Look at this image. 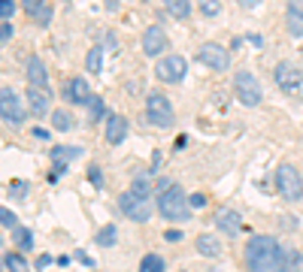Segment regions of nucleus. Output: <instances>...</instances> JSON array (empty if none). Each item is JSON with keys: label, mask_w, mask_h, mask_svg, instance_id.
<instances>
[{"label": "nucleus", "mask_w": 303, "mask_h": 272, "mask_svg": "<svg viewBox=\"0 0 303 272\" xmlns=\"http://www.w3.org/2000/svg\"><path fill=\"white\" fill-rule=\"evenodd\" d=\"M246 269L249 272H285L288 257L273 236H252L246 245Z\"/></svg>", "instance_id": "f257e3e1"}, {"label": "nucleus", "mask_w": 303, "mask_h": 272, "mask_svg": "<svg viewBox=\"0 0 303 272\" xmlns=\"http://www.w3.org/2000/svg\"><path fill=\"white\" fill-rule=\"evenodd\" d=\"M158 212L167 221H188L191 218V206H188L185 191L179 185H170V188L158 191Z\"/></svg>", "instance_id": "f03ea898"}, {"label": "nucleus", "mask_w": 303, "mask_h": 272, "mask_svg": "<svg viewBox=\"0 0 303 272\" xmlns=\"http://www.w3.org/2000/svg\"><path fill=\"white\" fill-rule=\"evenodd\" d=\"M276 194H279L282 200H288V203L303 200V179H300V173H297V167L282 164V167L276 170Z\"/></svg>", "instance_id": "7ed1b4c3"}, {"label": "nucleus", "mask_w": 303, "mask_h": 272, "mask_svg": "<svg viewBox=\"0 0 303 272\" xmlns=\"http://www.w3.org/2000/svg\"><path fill=\"white\" fill-rule=\"evenodd\" d=\"M234 94H237V100H240L243 106H258V103L264 100L261 85H258V79H255L249 70H240V73L234 76Z\"/></svg>", "instance_id": "20e7f679"}, {"label": "nucleus", "mask_w": 303, "mask_h": 272, "mask_svg": "<svg viewBox=\"0 0 303 272\" xmlns=\"http://www.w3.org/2000/svg\"><path fill=\"white\" fill-rule=\"evenodd\" d=\"M146 118L155 127H170L173 124V106H170V100L164 94H158V91L149 94L146 97Z\"/></svg>", "instance_id": "39448f33"}, {"label": "nucleus", "mask_w": 303, "mask_h": 272, "mask_svg": "<svg viewBox=\"0 0 303 272\" xmlns=\"http://www.w3.org/2000/svg\"><path fill=\"white\" fill-rule=\"evenodd\" d=\"M185 73H188V64H185L182 55H167V58H161L158 67H155V76H158L161 82H170V85L182 82Z\"/></svg>", "instance_id": "423d86ee"}, {"label": "nucleus", "mask_w": 303, "mask_h": 272, "mask_svg": "<svg viewBox=\"0 0 303 272\" xmlns=\"http://www.w3.org/2000/svg\"><path fill=\"white\" fill-rule=\"evenodd\" d=\"M118 209H121V215H127V218L137 221V224H146V221L152 218V206H149V200H140V197L131 194V191H124V194L118 197Z\"/></svg>", "instance_id": "0eeeda50"}, {"label": "nucleus", "mask_w": 303, "mask_h": 272, "mask_svg": "<svg viewBox=\"0 0 303 272\" xmlns=\"http://www.w3.org/2000/svg\"><path fill=\"white\" fill-rule=\"evenodd\" d=\"M0 118H3L6 124H12V127L24 124V103L18 100V94H15L12 88H3V91H0Z\"/></svg>", "instance_id": "6e6552de"}, {"label": "nucleus", "mask_w": 303, "mask_h": 272, "mask_svg": "<svg viewBox=\"0 0 303 272\" xmlns=\"http://www.w3.org/2000/svg\"><path fill=\"white\" fill-rule=\"evenodd\" d=\"M197 61L206 64V67H212V70H219V73H225L231 67V51L225 45H219V42H203L197 48Z\"/></svg>", "instance_id": "1a4fd4ad"}, {"label": "nucleus", "mask_w": 303, "mask_h": 272, "mask_svg": "<svg viewBox=\"0 0 303 272\" xmlns=\"http://www.w3.org/2000/svg\"><path fill=\"white\" fill-rule=\"evenodd\" d=\"M273 79H276V85L285 91V94H291V91H297L303 85V73L291 64V61H282V64H276V70H273Z\"/></svg>", "instance_id": "9d476101"}, {"label": "nucleus", "mask_w": 303, "mask_h": 272, "mask_svg": "<svg viewBox=\"0 0 303 272\" xmlns=\"http://www.w3.org/2000/svg\"><path fill=\"white\" fill-rule=\"evenodd\" d=\"M167 45H170V39H167V33H164L161 24L146 27V33H143V51H146L149 58H158L161 51H167Z\"/></svg>", "instance_id": "9b49d317"}, {"label": "nucleus", "mask_w": 303, "mask_h": 272, "mask_svg": "<svg viewBox=\"0 0 303 272\" xmlns=\"http://www.w3.org/2000/svg\"><path fill=\"white\" fill-rule=\"evenodd\" d=\"M79 154H82L79 145H55V148L49 151V157H52V164H55V176H61V173L67 170V164L76 160Z\"/></svg>", "instance_id": "f8f14e48"}, {"label": "nucleus", "mask_w": 303, "mask_h": 272, "mask_svg": "<svg viewBox=\"0 0 303 272\" xmlns=\"http://www.w3.org/2000/svg\"><path fill=\"white\" fill-rule=\"evenodd\" d=\"M212 221H215V227H219L225 236H237V233L243 230V218H240L234 209H219Z\"/></svg>", "instance_id": "ddd939ff"}, {"label": "nucleus", "mask_w": 303, "mask_h": 272, "mask_svg": "<svg viewBox=\"0 0 303 272\" xmlns=\"http://www.w3.org/2000/svg\"><path fill=\"white\" fill-rule=\"evenodd\" d=\"M67 97H70L76 106H91V100H94V94H91L88 82H85V79H79V76L67 82Z\"/></svg>", "instance_id": "4468645a"}, {"label": "nucleus", "mask_w": 303, "mask_h": 272, "mask_svg": "<svg viewBox=\"0 0 303 272\" xmlns=\"http://www.w3.org/2000/svg\"><path fill=\"white\" fill-rule=\"evenodd\" d=\"M27 82H30V88H49V70L36 55L27 58Z\"/></svg>", "instance_id": "2eb2a0df"}, {"label": "nucleus", "mask_w": 303, "mask_h": 272, "mask_svg": "<svg viewBox=\"0 0 303 272\" xmlns=\"http://www.w3.org/2000/svg\"><path fill=\"white\" fill-rule=\"evenodd\" d=\"M49 100H52L49 88H27V109L33 115H46L49 112Z\"/></svg>", "instance_id": "dca6fc26"}, {"label": "nucleus", "mask_w": 303, "mask_h": 272, "mask_svg": "<svg viewBox=\"0 0 303 272\" xmlns=\"http://www.w3.org/2000/svg\"><path fill=\"white\" fill-rule=\"evenodd\" d=\"M124 136H127V118L109 115V118H106V142H109V145H121Z\"/></svg>", "instance_id": "f3484780"}, {"label": "nucleus", "mask_w": 303, "mask_h": 272, "mask_svg": "<svg viewBox=\"0 0 303 272\" xmlns=\"http://www.w3.org/2000/svg\"><path fill=\"white\" fill-rule=\"evenodd\" d=\"M24 12L30 18H36L39 24H49L52 21V6L46 0H24Z\"/></svg>", "instance_id": "a211bd4d"}, {"label": "nucleus", "mask_w": 303, "mask_h": 272, "mask_svg": "<svg viewBox=\"0 0 303 272\" xmlns=\"http://www.w3.org/2000/svg\"><path fill=\"white\" fill-rule=\"evenodd\" d=\"M194 248H197L203 257H219V254H222V245H219V239H215L212 233H200V236L194 239Z\"/></svg>", "instance_id": "6ab92c4d"}, {"label": "nucleus", "mask_w": 303, "mask_h": 272, "mask_svg": "<svg viewBox=\"0 0 303 272\" xmlns=\"http://www.w3.org/2000/svg\"><path fill=\"white\" fill-rule=\"evenodd\" d=\"M3 269L6 272H30V266H27V260H24L18 251H9V254L3 257Z\"/></svg>", "instance_id": "aec40b11"}, {"label": "nucleus", "mask_w": 303, "mask_h": 272, "mask_svg": "<svg viewBox=\"0 0 303 272\" xmlns=\"http://www.w3.org/2000/svg\"><path fill=\"white\" fill-rule=\"evenodd\" d=\"M52 124H55V130H61V133H67L76 121H73V115L67 112V109H55L52 112Z\"/></svg>", "instance_id": "412c9836"}, {"label": "nucleus", "mask_w": 303, "mask_h": 272, "mask_svg": "<svg viewBox=\"0 0 303 272\" xmlns=\"http://www.w3.org/2000/svg\"><path fill=\"white\" fill-rule=\"evenodd\" d=\"M115 239H118V230H115V224H103L100 230H97V245H103V248H109V245H115Z\"/></svg>", "instance_id": "4be33fe9"}, {"label": "nucleus", "mask_w": 303, "mask_h": 272, "mask_svg": "<svg viewBox=\"0 0 303 272\" xmlns=\"http://www.w3.org/2000/svg\"><path fill=\"white\" fill-rule=\"evenodd\" d=\"M164 269H167V263H164L161 254H146L143 263H140V272H164Z\"/></svg>", "instance_id": "5701e85b"}, {"label": "nucleus", "mask_w": 303, "mask_h": 272, "mask_svg": "<svg viewBox=\"0 0 303 272\" xmlns=\"http://www.w3.org/2000/svg\"><path fill=\"white\" fill-rule=\"evenodd\" d=\"M131 194H137L140 200H149V197H152V182H149L146 176H137L134 185H131Z\"/></svg>", "instance_id": "b1692460"}, {"label": "nucleus", "mask_w": 303, "mask_h": 272, "mask_svg": "<svg viewBox=\"0 0 303 272\" xmlns=\"http://www.w3.org/2000/svg\"><path fill=\"white\" fill-rule=\"evenodd\" d=\"M164 9H167V15H173V18H185V15L191 12V3H188V0H170Z\"/></svg>", "instance_id": "393cba45"}, {"label": "nucleus", "mask_w": 303, "mask_h": 272, "mask_svg": "<svg viewBox=\"0 0 303 272\" xmlns=\"http://www.w3.org/2000/svg\"><path fill=\"white\" fill-rule=\"evenodd\" d=\"M85 67H88V73H100V67H103V48H100V45H94V48L88 51Z\"/></svg>", "instance_id": "a878e982"}, {"label": "nucleus", "mask_w": 303, "mask_h": 272, "mask_svg": "<svg viewBox=\"0 0 303 272\" xmlns=\"http://www.w3.org/2000/svg\"><path fill=\"white\" fill-rule=\"evenodd\" d=\"M12 233H15V245H18L21 251H30V248H33V233H30L27 227H15Z\"/></svg>", "instance_id": "bb28decb"}, {"label": "nucleus", "mask_w": 303, "mask_h": 272, "mask_svg": "<svg viewBox=\"0 0 303 272\" xmlns=\"http://www.w3.org/2000/svg\"><path fill=\"white\" fill-rule=\"evenodd\" d=\"M27 191H30V188H27V182H21V179H15V182L9 185V197H12V200H18V203H24Z\"/></svg>", "instance_id": "cd10ccee"}, {"label": "nucleus", "mask_w": 303, "mask_h": 272, "mask_svg": "<svg viewBox=\"0 0 303 272\" xmlns=\"http://www.w3.org/2000/svg\"><path fill=\"white\" fill-rule=\"evenodd\" d=\"M285 21H288V33H291V36H303V15H291V12H288Z\"/></svg>", "instance_id": "c85d7f7f"}, {"label": "nucleus", "mask_w": 303, "mask_h": 272, "mask_svg": "<svg viewBox=\"0 0 303 272\" xmlns=\"http://www.w3.org/2000/svg\"><path fill=\"white\" fill-rule=\"evenodd\" d=\"M0 227H9V230H15V227H18V218H15L9 209H0Z\"/></svg>", "instance_id": "c756f323"}, {"label": "nucleus", "mask_w": 303, "mask_h": 272, "mask_svg": "<svg viewBox=\"0 0 303 272\" xmlns=\"http://www.w3.org/2000/svg\"><path fill=\"white\" fill-rule=\"evenodd\" d=\"M219 9H222V6H219L215 0H203V3H200V12H203V15H209V18H212V15H219Z\"/></svg>", "instance_id": "7c9ffc66"}, {"label": "nucleus", "mask_w": 303, "mask_h": 272, "mask_svg": "<svg viewBox=\"0 0 303 272\" xmlns=\"http://www.w3.org/2000/svg\"><path fill=\"white\" fill-rule=\"evenodd\" d=\"M88 182L94 188H103V176H100V167H88Z\"/></svg>", "instance_id": "2f4dec72"}, {"label": "nucleus", "mask_w": 303, "mask_h": 272, "mask_svg": "<svg viewBox=\"0 0 303 272\" xmlns=\"http://www.w3.org/2000/svg\"><path fill=\"white\" fill-rule=\"evenodd\" d=\"M15 9H18V3H15V0H0V18H9Z\"/></svg>", "instance_id": "473e14b6"}, {"label": "nucleus", "mask_w": 303, "mask_h": 272, "mask_svg": "<svg viewBox=\"0 0 303 272\" xmlns=\"http://www.w3.org/2000/svg\"><path fill=\"white\" fill-rule=\"evenodd\" d=\"M100 115H103V100L94 97V100H91V121H97Z\"/></svg>", "instance_id": "72a5a7b5"}, {"label": "nucleus", "mask_w": 303, "mask_h": 272, "mask_svg": "<svg viewBox=\"0 0 303 272\" xmlns=\"http://www.w3.org/2000/svg\"><path fill=\"white\" fill-rule=\"evenodd\" d=\"M188 206H191V209H203V206H206V197H203V194H194V197H188Z\"/></svg>", "instance_id": "f704fd0d"}, {"label": "nucleus", "mask_w": 303, "mask_h": 272, "mask_svg": "<svg viewBox=\"0 0 303 272\" xmlns=\"http://www.w3.org/2000/svg\"><path fill=\"white\" fill-rule=\"evenodd\" d=\"M279 221H282L285 230H297V218H294V215H285V218H279Z\"/></svg>", "instance_id": "c9c22d12"}, {"label": "nucleus", "mask_w": 303, "mask_h": 272, "mask_svg": "<svg viewBox=\"0 0 303 272\" xmlns=\"http://www.w3.org/2000/svg\"><path fill=\"white\" fill-rule=\"evenodd\" d=\"M9 36H12V24H9V21H3V24H0V42H6Z\"/></svg>", "instance_id": "e433bc0d"}, {"label": "nucleus", "mask_w": 303, "mask_h": 272, "mask_svg": "<svg viewBox=\"0 0 303 272\" xmlns=\"http://www.w3.org/2000/svg\"><path fill=\"white\" fill-rule=\"evenodd\" d=\"M288 12H291V15H303V0H291V3H288Z\"/></svg>", "instance_id": "4c0bfd02"}, {"label": "nucleus", "mask_w": 303, "mask_h": 272, "mask_svg": "<svg viewBox=\"0 0 303 272\" xmlns=\"http://www.w3.org/2000/svg\"><path fill=\"white\" fill-rule=\"evenodd\" d=\"M52 263H55V260H52L49 254H39V257H36V269H46V266H52Z\"/></svg>", "instance_id": "58836bf2"}, {"label": "nucleus", "mask_w": 303, "mask_h": 272, "mask_svg": "<svg viewBox=\"0 0 303 272\" xmlns=\"http://www.w3.org/2000/svg\"><path fill=\"white\" fill-rule=\"evenodd\" d=\"M164 239H167V242H179V239H182V233H179V230H167V233H164Z\"/></svg>", "instance_id": "ea45409f"}, {"label": "nucleus", "mask_w": 303, "mask_h": 272, "mask_svg": "<svg viewBox=\"0 0 303 272\" xmlns=\"http://www.w3.org/2000/svg\"><path fill=\"white\" fill-rule=\"evenodd\" d=\"M285 272H300V269H297V266H288V269H285Z\"/></svg>", "instance_id": "a19ab883"}, {"label": "nucleus", "mask_w": 303, "mask_h": 272, "mask_svg": "<svg viewBox=\"0 0 303 272\" xmlns=\"http://www.w3.org/2000/svg\"><path fill=\"white\" fill-rule=\"evenodd\" d=\"M0 272H6V269H3V263H0Z\"/></svg>", "instance_id": "79ce46f5"}]
</instances>
